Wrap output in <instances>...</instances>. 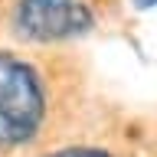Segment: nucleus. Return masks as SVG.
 Segmentation results:
<instances>
[{
	"instance_id": "4",
	"label": "nucleus",
	"mask_w": 157,
	"mask_h": 157,
	"mask_svg": "<svg viewBox=\"0 0 157 157\" xmlns=\"http://www.w3.org/2000/svg\"><path fill=\"white\" fill-rule=\"evenodd\" d=\"M134 3V10H154L157 7V0H131Z\"/></svg>"
},
{
	"instance_id": "2",
	"label": "nucleus",
	"mask_w": 157,
	"mask_h": 157,
	"mask_svg": "<svg viewBox=\"0 0 157 157\" xmlns=\"http://www.w3.org/2000/svg\"><path fill=\"white\" fill-rule=\"evenodd\" d=\"M13 26L33 43H62L85 36L95 26V13L85 0H17Z\"/></svg>"
},
{
	"instance_id": "3",
	"label": "nucleus",
	"mask_w": 157,
	"mask_h": 157,
	"mask_svg": "<svg viewBox=\"0 0 157 157\" xmlns=\"http://www.w3.org/2000/svg\"><path fill=\"white\" fill-rule=\"evenodd\" d=\"M52 157H111V154L101 147H69V151H59Z\"/></svg>"
},
{
	"instance_id": "1",
	"label": "nucleus",
	"mask_w": 157,
	"mask_h": 157,
	"mask_svg": "<svg viewBox=\"0 0 157 157\" xmlns=\"http://www.w3.org/2000/svg\"><path fill=\"white\" fill-rule=\"evenodd\" d=\"M46 118V88L26 59L0 49V147L33 141Z\"/></svg>"
}]
</instances>
